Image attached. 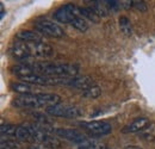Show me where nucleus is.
I'll use <instances>...</instances> for the list:
<instances>
[{
  "label": "nucleus",
  "mask_w": 155,
  "mask_h": 149,
  "mask_svg": "<svg viewBox=\"0 0 155 149\" xmlns=\"http://www.w3.org/2000/svg\"><path fill=\"white\" fill-rule=\"evenodd\" d=\"M29 65L36 73L49 78H75L79 68L71 63H55L49 61H31Z\"/></svg>",
  "instance_id": "obj_1"
},
{
  "label": "nucleus",
  "mask_w": 155,
  "mask_h": 149,
  "mask_svg": "<svg viewBox=\"0 0 155 149\" xmlns=\"http://www.w3.org/2000/svg\"><path fill=\"white\" fill-rule=\"evenodd\" d=\"M60 97L54 93H31L21 94L13 99V106L18 109H49L60 104Z\"/></svg>",
  "instance_id": "obj_2"
},
{
  "label": "nucleus",
  "mask_w": 155,
  "mask_h": 149,
  "mask_svg": "<svg viewBox=\"0 0 155 149\" xmlns=\"http://www.w3.org/2000/svg\"><path fill=\"white\" fill-rule=\"evenodd\" d=\"M34 26H35L36 31L38 34H41L42 36L61 38L64 35L62 28L58 25V23H55L53 20H49V19H38L34 23Z\"/></svg>",
  "instance_id": "obj_3"
},
{
  "label": "nucleus",
  "mask_w": 155,
  "mask_h": 149,
  "mask_svg": "<svg viewBox=\"0 0 155 149\" xmlns=\"http://www.w3.org/2000/svg\"><path fill=\"white\" fill-rule=\"evenodd\" d=\"M30 49V53L32 56L34 61H45L51 58L55 55V51L51 45L45 43L44 41H38V42H26Z\"/></svg>",
  "instance_id": "obj_4"
},
{
  "label": "nucleus",
  "mask_w": 155,
  "mask_h": 149,
  "mask_svg": "<svg viewBox=\"0 0 155 149\" xmlns=\"http://www.w3.org/2000/svg\"><path fill=\"white\" fill-rule=\"evenodd\" d=\"M79 17H81L80 8L73 4H66L61 7H58L54 13V18L56 22L63 24H73Z\"/></svg>",
  "instance_id": "obj_5"
},
{
  "label": "nucleus",
  "mask_w": 155,
  "mask_h": 149,
  "mask_svg": "<svg viewBox=\"0 0 155 149\" xmlns=\"http://www.w3.org/2000/svg\"><path fill=\"white\" fill-rule=\"evenodd\" d=\"M81 128L92 137H103L109 135L112 131V127L110 123L105 121H90V122H81Z\"/></svg>",
  "instance_id": "obj_6"
},
{
  "label": "nucleus",
  "mask_w": 155,
  "mask_h": 149,
  "mask_svg": "<svg viewBox=\"0 0 155 149\" xmlns=\"http://www.w3.org/2000/svg\"><path fill=\"white\" fill-rule=\"evenodd\" d=\"M10 54L15 60L20 61L23 63H29V62L34 61L28 43L24 41H20V39H16L13 42V44L10 48Z\"/></svg>",
  "instance_id": "obj_7"
},
{
  "label": "nucleus",
  "mask_w": 155,
  "mask_h": 149,
  "mask_svg": "<svg viewBox=\"0 0 155 149\" xmlns=\"http://www.w3.org/2000/svg\"><path fill=\"white\" fill-rule=\"evenodd\" d=\"M47 112L54 117H61V118H77L81 116V111L79 108L68 104H58L55 106L47 109Z\"/></svg>",
  "instance_id": "obj_8"
},
{
  "label": "nucleus",
  "mask_w": 155,
  "mask_h": 149,
  "mask_svg": "<svg viewBox=\"0 0 155 149\" xmlns=\"http://www.w3.org/2000/svg\"><path fill=\"white\" fill-rule=\"evenodd\" d=\"M53 132L56 135V137L64 138L69 142L75 143L77 146L81 144L84 141L87 140L85 135H82L80 131L74 130V129H53Z\"/></svg>",
  "instance_id": "obj_9"
},
{
  "label": "nucleus",
  "mask_w": 155,
  "mask_h": 149,
  "mask_svg": "<svg viewBox=\"0 0 155 149\" xmlns=\"http://www.w3.org/2000/svg\"><path fill=\"white\" fill-rule=\"evenodd\" d=\"M152 122L146 118V117H138L134 119L130 124L125 125L123 129H122V132L124 134H140L142 130H144Z\"/></svg>",
  "instance_id": "obj_10"
},
{
  "label": "nucleus",
  "mask_w": 155,
  "mask_h": 149,
  "mask_svg": "<svg viewBox=\"0 0 155 149\" xmlns=\"http://www.w3.org/2000/svg\"><path fill=\"white\" fill-rule=\"evenodd\" d=\"M71 87H74L77 90H81L82 92L88 90L90 87L96 86V82L90 76H75V78H71L68 81V85Z\"/></svg>",
  "instance_id": "obj_11"
},
{
  "label": "nucleus",
  "mask_w": 155,
  "mask_h": 149,
  "mask_svg": "<svg viewBox=\"0 0 155 149\" xmlns=\"http://www.w3.org/2000/svg\"><path fill=\"white\" fill-rule=\"evenodd\" d=\"M17 39L24 41V42H38V41H43V36L37 31L21 30L17 34Z\"/></svg>",
  "instance_id": "obj_12"
},
{
  "label": "nucleus",
  "mask_w": 155,
  "mask_h": 149,
  "mask_svg": "<svg viewBox=\"0 0 155 149\" xmlns=\"http://www.w3.org/2000/svg\"><path fill=\"white\" fill-rule=\"evenodd\" d=\"M12 90L17 93H19L20 95L21 94H31L34 93L32 92V85L30 84H26V82H15L11 85Z\"/></svg>",
  "instance_id": "obj_13"
},
{
  "label": "nucleus",
  "mask_w": 155,
  "mask_h": 149,
  "mask_svg": "<svg viewBox=\"0 0 155 149\" xmlns=\"http://www.w3.org/2000/svg\"><path fill=\"white\" fill-rule=\"evenodd\" d=\"M138 137L144 141H154L155 140V123H150L144 130L138 134Z\"/></svg>",
  "instance_id": "obj_14"
},
{
  "label": "nucleus",
  "mask_w": 155,
  "mask_h": 149,
  "mask_svg": "<svg viewBox=\"0 0 155 149\" xmlns=\"http://www.w3.org/2000/svg\"><path fill=\"white\" fill-rule=\"evenodd\" d=\"M119 28H120V31L127 35V36H131L133 35V25L130 23V19L125 16H122L119 18Z\"/></svg>",
  "instance_id": "obj_15"
},
{
  "label": "nucleus",
  "mask_w": 155,
  "mask_h": 149,
  "mask_svg": "<svg viewBox=\"0 0 155 149\" xmlns=\"http://www.w3.org/2000/svg\"><path fill=\"white\" fill-rule=\"evenodd\" d=\"M78 149H106V147L94 140L87 138L86 141H84L81 144L78 146Z\"/></svg>",
  "instance_id": "obj_16"
},
{
  "label": "nucleus",
  "mask_w": 155,
  "mask_h": 149,
  "mask_svg": "<svg viewBox=\"0 0 155 149\" xmlns=\"http://www.w3.org/2000/svg\"><path fill=\"white\" fill-rule=\"evenodd\" d=\"M0 149H20V144L15 140L10 137H2L1 136V146Z\"/></svg>",
  "instance_id": "obj_17"
},
{
  "label": "nucleus",
  "mask_w": 155,
  "mask_h": 149,
  "mask_svg": "<svg viewBox=\"0 0 155 149\" xmlns=\"http://www.w3.org/2000/svg\"><path fill=\"white\" fill-rule=\"evenodd\" d=\"M80 12H81V16L85 19H88V20H92L94 23H98L99 20V16L94 12V10L92 7H84V8H80Z\"/></svg>",
  "instance_id": "obj_18"
},
{
  "label": "nucleus",
  "mask_w": 155,
  "mask_h": 149,
  "mask_svg": "<svg viewBox=\"0 0 155 149\" xmlns=\"http://www.w3.org/2000/svg\"><path fill=\"white\" fill-rule=\"evenodd\" d=\"M100 94H101V91H100V88L98 87L97 85L93 86V87H90L88 90H86V91L82 92V95L85 98H87V99H96Z\"/></svg>",
  "instance_id": "obj_19"
},
{
  "label": "nucleus",
  "mask_w": 155,
  "mask_h": 149,
  "mask_svg": "<svg viewBox=\"0 0 155 149\" xmlns=\"http://www.w3.org/2000/svg\"><path fill=\"white\" fill-rule=\"evenodd\" d=\"M77 30H79V31H81V32H85L87 29H88V24H87V20L84 18L82 16L81 17H79V18L72 24Z\"/></svg>",
  "instance_id": "obj_20"
},
{
  "label": "nucleus",
  "mask_w": 155,
  "mask_h": 149,
  "mask_svg": "<svg viewBox=\"0 0 155 149\" xmlns=\"http://www.w3.org/2000/svg\"><path fill=\"white\" fill-rule=\"evenodd\" d=\"M133 6H135L136 8H138L140 11H146L147 6L144 4V1H133Z\"/></svg>",
  "instance_id": "obj_21"
},
{
  "label": "nucleus",
  "mask_w": 155,
  "mask_h": 149,
  "mask_svg": "<svg viewBox=\"0 0 155 149\" xmlns=\"http://www.w3.org/2000/svg\"><path fill=\"white\" fill-rule=\"evenodd\" d=\"M0 10H1L0 19H2V18H4V16H5V7H4V5H2V4H0Z\"/></svg>",
  "instance_id": "obj_22"
},
{
  "label": "nucleus",
  "mask_w": 155,
  "mask_h": 149,
  "mask_svg": "<svg viewBox=\"0 0 155 149\" xmlns=\"http://www.w3.org/2000/svg\"><path fill=\"white\" fill-rule=\"evenodd\" d=\"M125 149H141L140 147H136V146H129V147H127Z\"/></svg>",
  "instance_id": "obj_23"
}]
</instances>
